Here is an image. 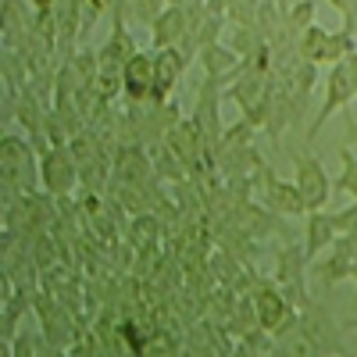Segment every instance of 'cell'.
<instances>
[{"label":"cell","instance_id":"obj_1","mask_svg":"<svg viewBox=\"0 0 357 357\" xmlns=\"http://www.w3.org/2000/svg\"><path fill=\"white\" fill-rule=\"evenodd\" d=\"M296 325H301V343L293 347L296 354H347L333 314L325 311L321 304H311V301H307V304L301 307V318H296Z\"/></svg>","mask_w":357,"mask_h":357},{"label":"cell","instance_id":"obj_2","mask_svg":"<svg viewBox=\"0 0 357 357\" xmlns=\"http://www.w3.org/2000/svg\"><path fill=\"white\" fill-rule=\"evenodd\" d=\"M254 311H257L261 333H268V336H282V333H289L293 325H296V318H301V307H296L282 289L268 286V282L254 289Z\"/></svg>","mask_w":357,"mask_h":357},{"label":"cell","instance_id":"obj_3","mask_svg":"<svg viewBox=\"0 0 357 357\" xmlns=\"http://www.w3.org/2000/svg\"><path fill=\"white\" fill-rule=\"evenodd\" d=\"M354 97H357V89H354V75H350V65H347V57H343V61H336V65H333L329 79H325V104H321L318 118L307 126V143H311V139H318L321 126L329 122V118H333L336 111H343Z\"/></svg>","mask_w":357,"mask_h":357},{"label":"cell","instance_id":"obj_4","mask_svg":"<svg viewBox=\"0 0 357 357\" xmlns=\"http://www.w3.org/2000/svg\"><path fill=\"white\" fill-rule=\"evenodd\" d=\"M293 165H296L293 183L301 186V193L307 200V211H321L333 197V178H329V172H325V165L314 154H296Z\"/></svg>","mask_w":357,"mask_h":357},{"label":"cell","instance_id":"obj_5","mask_svg":"<svg viewBox=\"0 0 357 357\" xmlns=\"http://www.w3.org/2000/svg\"><path fill=\"white\" fill-rule=\"evenodd\" d=\"M354 268H357V232H347V236H336L333 254L314 264V275L325 286H340L354 279Z\"/></svg>","mask_w":357,"mask_h":357},{"label":"cell","instance_id":"obj_6","mask_svg":"<svg viewBox=\"0 0 357 357\" xmlns=\"http://www.w3.org/2000/svg\"><path fill=\"white\" fill-rule=\"evenodd\" d=\"M186 54L178 50V47H165L154 54V89H151V104H165L168 93L175 89V82L183 79L186 72Z\"/></svg>","mask_w":357,"mask_h":357},{"label":"cell","instance_id":"obj_7","mask_svg":"<svg viewBox=\"0 0 357 357\" xmlns=\"http://www.w3.org/2000/svg\"><path fill=\"white\" fill-rule=\"evenodd\" d=\"M79 178V168H75V154L72 146H50L47 158H43V183L50 193H68Z\"/></svg>","mask_w":357,"mask_h":357},{"label":"cell","instance_id":"obj_8","mask_svg":"<svg viewBox=\"0 0 357 357\" xmlns=\"http://www.w3.org/2000/svg\"><path fill=\"white\" fill-rule=\"evenodd\" d=\"M190 33V11L186 4H168L158 22L151 25V40H154V50H165V47H178Z\"/></svg>","mask_w":357,"mask_h":357},{"label":"cell","instance_id":"obj_9","mask_svg":"<svg viewBox=\"0 0 357 357\" xmlns=\"http://www.w3.org/2000/svg\"><path fill=\"white\" fill-rule=\"evenodd\" d=\"M261 175H264V197L275 215H307V200H304L301 186L286 183V178H275L268 168H261Z\"/></svg>","mask_w":357,"mask_h":357},{"label":"cell","instance_id":"obj_10","mask_svg":"<svg viewBox=\"0 0 357 357\" xmlns=\"http://www.w3.org/2000/svg\"><path fill=\"white\" fill-rule=\"evenodd\" d=\"M197 61L204 65V72L211 75V79H218V82H232L236 75L243 72V57L236 54L229 43H211V47H204L200 54H197Z\"/></svg>","mask_w":357,"mask_h":357},{"label":"cell","instance_id":"obj_11","mask_svg":"<svg viewBox=\"0 0 357 357\" xmlns=\"http://www.w3.org/2000/svg\"><path fill=\"white\" fill-rule=\"evenodd\" d=\"M154 89V54L136 50L126 61V97L132 104H146Z\"/></svg>","mask_w":357,"mask_h":357},{"label":"cell","instance_id":"obj_12","mask_svg":"<svg viewBox=\"0 0 357 357\" xmlns=\"http://www.w3.org/2000/svg\"><path fill=\"white\" fill-rule=\"evenodd\" d=\"M307 222V247H304V254H307V261H314V254H321V250H329L333 243H336V225H333V215H325V211H307L304 215Z\"/></svg>","mask_w":357,"mask_h":357},{"label":"cell","instance_id":"obj_13","mask_svg":"<svg viewBox=\"0 0 357 357\" xmlns=\"http://www.w3.org/2000/svg\"><path fill=\"white\" fill-rule=\"evenodd\" d=\"M329 29H321L318 22H311L301 36H296V57H307V61L321 65V57H325V47H329Z\"/></svg>","mask_w":357,"mask_h":357},{"label":"cell","instance_id":"obj_14","mask_svg":"<svg viewBox=\"0 0 357 357\" xmlns=\"http://www.w3.org/2000/svg\"><path fill=\"white\" fill-rule=\"evenodd\" d=\"M340 165H343V172L336 175L333 193H350V197L357 200V154L350 151V143L340 146Z\"/></svg>","mask_w":357,"mask_h":357},{"label":"cell","instance_id":"obj_15","mask_svg":"<svg viewBox=\"0 0 357 357\" xmlns=\"http://www.w3.org/2000/svg\"><path fill=\"white\" fill-rule=\"evenodd\" d=\"M314 22V0H301L293 11H286V25H289V33H293V40L304 33V29Z\"/></svg>","mask_w":357,"mask_h":357},{"label":"cell","instance_id":"obj_16","mask_svg":"<svg viewBox=\"0 0 357 357\" xmlns=\"http://www.w3.org/2000/svg\"><path fill=\"white\" fill-rule=\"evenodd\" d=\"M129 8H132V15H136L139 25H154L158 15H161L168 4H165V0H129Z\"/></svg>","mask_w":357,"mask_h":357},{"label":"cell","instance_id":"obj_17","mask_svg":"<svg viewBox=\"0 0 357 357\" xmlns=\"http://www.w3.org/2000/svg\"><path fill=\"white\" fill-rule=\"evenodd\" d=\"M333 225H336V232H340V236L357 232V200H354L350 207H343V211H336V215H333Z\"/></svg>","mask_w":357,"mask_h":357},{"label":"cell","instance_id":"obj_18","mask_svg":"<svg viewBox=\"0 0 357 357\" xmlns=\"http://www.w3.org/2000/svg\"><path fill=\"white\" fill-rule=\"evenodd\" d=\"M82 4L93 11V15H107V11H114L118 8V0H82Z\"/></svg>","mask_w":357,"mask_h":357},{"label":"cell","instance_id":"obj_19","mask_svg":"<svg viewBox=\"0 0 357 357\" xmlns=\"http://www.w3.org/2000/svg\"><path fill=\"white\" fill-rule=\"evenodd\" d=\"M343 118H347V136H343V143H350V146H357V118L343 107Z\"/></svg>","mask_w":357,"mask_h":357},{"label":"cell","instance_id":"obj_20","mask_svg":"<svg viewBox=\"0 0 357 357\" xmlns=\"http://www.w3.org/2000/svg\"><path fill=\"white\" fill-rule=\"evenodd\" d=\"M347 65H350V75H354V89H357V50L347 54Z\"/></svg>","mask_w":357,"mask_h":357},{"label":"cell","instance_id":"obj_21","mask_svg":"<svg viewBox=\"0 0 357 357\" xmlns=\"http://www.w3.org/2000/svg\"><path fill=\"white\" fill-rule=\"evenodd\" d=\"M343 25H350L354 33H357V8H354V15H350V18H343Z\"/></svg>","mask_w":357,"mask_h":357},{"label":"cell","instance_id":"obj_22","mask_svg":"<svg viewBox=\"0 0 357 357\" xmlns=\"http://www.w3.org/2000/svg\"><path fill=\"white\" fill-rule=\"evenodd\" d=\"M350 282H354V301H357V268H354V279Z\"/></svg>","mask_w":357,"mask_h":357},{"label":"cell","instance_id":"obj_23","mask_svg":"<svg viewBox=\"0 0 357 357\" xmlns=\"http://www.w3.org/2000/svg\"><path fill=\"white\" fill-rule=\"evenodd\" d=\"M165 4H186V0H165Z\"/></svg>","mask_w":357,"mask_h":357},{"label":"cell","instance_id":"obj_24","mask_svg":"<svg viewBox=\"0 0 357 357\" xmlns=\"http://www.w3.org/2000/svg\"><path fill=\"white\" fill-rule=\"evenodd\" d=\"M347 325H350V329H357V318H350V321H347Z\"/></svg>","mask_w":357,"mask_h":357}]
</instances>
